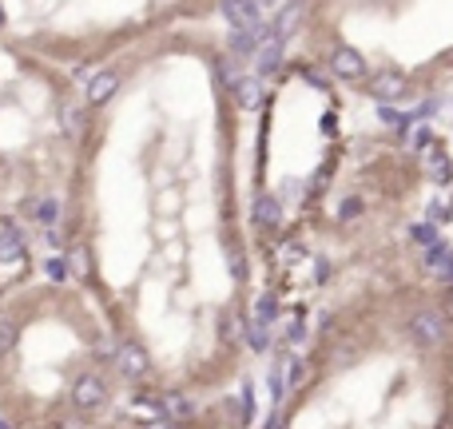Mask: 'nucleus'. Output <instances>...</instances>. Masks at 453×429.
Segmentation results:
<instances>
[{
  "instance_id": "473e14b6",
  "label": "nucleus",
  "mask_w": 453,
  "mask_h": 429,
  "mask_svg": "<svg viewBox=\"0 0 453 429\" xmlns=\"http://www.w3.org/2000/svg\"><path fill=\"white\" fill-rule=\"evenodd\" d=\"M0 429H12V426H8V421H4V417H0Z\"/></svg>"
},
{
  "instance_id": "6e6552de",
  "label": "nucleus",
  "mask_w": 453,
  "mask_h": 429,
  "mask_svg": "<svg viewBox=\"0 0 453 429\" xmlns=\"http://www.w3.org/2000/svg\"><path fill=\"white\" fill-rule=\"evenodd\" d=\"M425 167H430V179H434L437 187H450L453 183V163L441 147H430V151H425Z\"/></svg>"
},
{
  "instance_id": "6ab92c4d",
  "label": "nucleus",
  "mask_w": 453,
  "mask_h": 429,
  "mask_svg": "<svg viewBox=\"0 0 453 429\" xmlns=\"http://www.w3.org/2000/svg\"><path fill=\"white\" fill-rule=\"evenodd\" d=\"M68 258H44V274H48L52 283H68Z\"/></svg>"
},
{
  "instance_id": "5701e85b",
  "label": "nucleus",
  "mask_w": 453,
  "mask_h": 429,
  "mask_svg": "<svg viewBox=\"0 0 453 429\" xmlns=\"http://www.w3.org/2000/svg\"><path fill=\"white\" fill-rule=\"evenodd\" d=\"M414 238H418L421 247H430V242H437V231L430 222H421V227H414Z\"/></svg>"
},
{
  "instance_id": "bb28decb",
  "label": "nucleus",
  "mask_w": 453,
  "mask_h": 429,
  "mask_svg": "<svg viewBox=\"0 0 453 429\" xmlns=\"http://www.w3.org/2000/svg\"><path fill=\"white\" fill-rule=\"evenodd\" d=\"M267 385H271V397H282V378H278V374H271V378H267Z\"/></svg>"
},
{
  "instance_id": "a211bd4d",
  "label": "nucleus",
  "mask_w": 453,
  "mask_h": 429,
  "mask_svg": "<svg viewBox=\"0 0 453 429\" xmlns=\"http://www.w3.org/2000/svg\"><path fill=\"white\" fill-rule=\"evenodd\" d=\"M298 16H302V8H298V4H291V8H287V12L278 16L275 40H287V36H291V32H294V24H298Z\"/></svg>"
},
{
  "instance_id": "cd10ccee",
  "label": "nucleus",
  "mask_w": 453,
  "mask_h": 429,
  "mask_svg": "<svg viewBox=\"0 0 453 429\" xmlns=\"http://www.w3.org/2000/svg\"><path fill=\"white\" fill-rule=\"evenodd\" d=\"M358 215V199H346V203H342V219H354Z\"/></svg>"
},
{
  "instance_id": "f03ea898",
  "label": "nucleus",
  "mask_w": 453,
  "mask_h": 429,
  "mask_svg": "<svg viewBox=\"0 0 453 429\" xmlns=\"http://www.w3.org/2000/svg\"><path fill=\"white\" fill-rule=\"evenodd\" d=\"M104 397H108V390H104V381H99L96 374H80L76 385H72V401H76V410H99Z\"/></svg>"
},
{
  "instance_id": "9d476101",
  "label": "nucleus",
  "mask_w": 453,
  "mask_h": 429,
  "mask_svg": "<svg viewBox=\"0 0 453 429\" xmlns=\"http://www.w3.org/2000/svg\"><path fill=\"white\" fill-rule=\"evenodd\" d=\"M119 88V76L115 72H99V76L88 79V104H108Z\"/></svg>"
},
{
  "instance_id": "c85d7f7f",
  "label": "nucleus",
  "mask_w": 453,
  "mask_h": 429,
  "mask_svg": "<svg viewBox=\"0 0 453 429\" xmlns=\"http://www.w3.org/2000/svg\"><path fill=\"white\" fill-rule=\"evenodd\" d=\"M298 338H302V322H291L287 326V342H298Z\"/></svg>"
},
{
  "instance_id": "412c9836",
  "label": "nucleus",
  "mask_w": 453,
  "mask_h": 429,
  "mask_svg": "<svg viewBox=\"0 0 453 429\" xmlns=\"http://www.w3.org/2000/svg\"><path fill=\"white\" fill-rule=\"evenodd\" d=\"M409 120H414V115H402V111H394V108H382V124L386 127H398V131H402V127H409Z\"/></svg>"
},
{
  "instance_id": "393cba45",
  "label": "nucleus",
  "mask_w": 453,
  "mask_h": 429,
  "mask_svg": "<svg viewBox=\"0 0 453 429\" xmlns=\"http://www.w3.org/2000/svg\"><path fill=\"white\" fill-rule=\"evenodd\" d=\"M239 421H243V426L251 421V385L243 390V401H239Z\"/></svg>"
},
{
  "instance_id": "72a5a7b5",
  "label": "nucleus",
  "mask_w": 453,
  "mask_h": 429,
  "mask_svg": "<svg viewBox=\"0 0 453 429\" xmlns=\"http://www.w3.org/2000/svg\"><path fill=\"white\" fill-rule=\"evenodd\" d=\"M0 24H4V8H0Z\"/></svg>"
},
{
  "instance_id": "b1692460",
  "label": "nucleus",
  "mask_w": 453,
  "mask_h": 429,
  "mask_svg": "<svg viewBox=\"0 0 453 429\" xmlns=\"http://www.w3.org/2000/svg\"><path fill=\"white\" fill-rule=\"evenodd\" d=\"M251 346L267 350V326H251Z\"/></svg>"
},
{
  "instance_id": "ddd939ff",
  "label": "nucleus",
  "mask_w": 453,
  "mask_h": 429,
  "mask_svg": "<svg viewBox=\"0 0 453 429\" xmlns=\"http://www.w3.org/2000/svg\"><path fill=\"white\" fill-rule=\"evenodd\" d=\"M160 410L171 417V421H183V417H191L195 406H191V397H183V394H163L160 397Z\"/></svg>"
},
{
  "instance_id": "2f4dec72",
  "label": "nucleus",
  "mask_w": 453,
  "mask_h": 429,
  "mask_svg": "<svg viewBox=\"0 0 453 429\" xmlns=\"http://www.w3.org/2000/svg\"><path fill=\"white\" fill-rule=\"evenodd\" d=\"M219 79H223V84H231V64H226V60L219 64Z\"/></svg>"
},
{
  "instance_id": "20e7f679",
  "label": "nucleus",
  "mask_w": 453,
  "mask_h": 429,
  "mask_svg": "<svg viewBox=\"0 0 453 429\" xmlns=\"http://www.w3.org/2000/svg\"><path fill=\"white\" fill-rule=\"evenodd\" d=\"M425 270L437 283H453V251L445 242H430L425 247Z\"/></svg>"
},
{
  "instance_id": "f257e3e1",
  "label": "nucleus",
  "mask_w": 453,
  "mask_h": 429,
  "mask_svg": "<svg viewBox=\"0 0 453 429\" xmlns=\"http://www.w3.org/2000/svg\"><path fill=\"white\" fill-rule=\"evenodd\" d=\"M409 334H414V342H421V346H437V342H445V318L437 314V310H418L414 322H409Z\"/></svg>"
},
{
  "instance_id": "dca6fc26",
  "label": "nucleus",
  "mask_w": 453,
  "mask_h": 429,
  "mask_svg": "<svg viewBox=\"0 0 453 429\" xmlns=\"http://www.w3.org/2000/svg\"><path fill=\"white\" fill-rule=\"evenodd\" d=\"M231 88H235V99H239V108H247V111L259 108L262 92H259V84H255V79H235Z\"/></svg>"
},
{
  "instance_id": "aec40b11",
  "label": "nucleus",
  "mask_w": 453,
  "mask_h": 429,
  "mask_svg": "<svg viewBox=\"0 0 453 429\" xmlns=\"http://www.w3.org/2000/svg\"><path fill=\"white\" fill-rule=\"evenodd\" d=\"M64 131L72 135V140L84 131V111L80 108H64Z\"/></svg>"
},
{
  "instance_id": "9b49d317",
  "label": "nucleus",
  "mask_w": 453,
  "mask_h": 429,
  "mask_svg": "<svg viewBox=\"0 0 453 429\" xmlns=\"http://www.w3.org/2000/svg\"><path fill=\"white\" fill-rule=\"evenodd\" d=\"M267 36V24H255V28H239V32H231V52L235 56H247V52H255L259 48V40Z\"/></svg>"
},
{
  "instance_id": "f3484780",
  "label": "nucleus",
  "mask_w": 453,
  "mask_h": 429,
  "mask_svg": "<svg viewBox=\"0 0 453 429\" xmlns=\"http://www.w3.org/2000/svg\"><path fill=\"white\" fill-rule=\"evenodd\" d=\"M275 318H278V302H275V294H262L259 306H255V326H271Z\"/></svg>"
},
{
  "instance_id": "7ed1b4c3",
  "label": "nucleus",
  "mask_w": 453,
  "mask_h": 429,
  "mask_svg": "<svg viewBox=\"0 0 453 429\" xmlns=\"http://www.w3.org/2000/svg\"><path fill=\"white\" fill-rule=\"evenodd\" d=\"M115 370L124 374V378H144L147 374V354L144 346H135V342H124V346L115 350Z\"/></svg>"
},
{
  "instance_id": "0eeeda50",
  "label": "nucleus",
  "mask_w": 453,
  "mask_h": 429,
  "mask_svg": "<svg viewBox=\"0 0 453 429\" xmlns=\"http://www.w3.org/2000/svg\"><path fill=\"white\" fill-rule=\"evenodd\" d=\"M24 211H28V219L40 222L44 231L60 222V199H52V195H44V199H32V203L24 207Z\"/></svg>"
},
{
  "instance_id": "c756f323",
  "label": "nucleus",
  "mask_w": 453,
  "mask_h": 429,
  "mask_svg": "<svg viewBox=\"0 0 453 429\" xmlns=\"http://www.w3.org/2000/svg\"><path fill=\"white\" fill-rule=\"evenodd\" d=\"M430 219H434V222H445L450 215H445V207H441V203H434V207H430Z\"/></svg>"
},
{
  "instance_id": "4be33fe9",
  "label": "nucleus",
  "mask_w": 453,
  "mask_h": 429,
  "mask_svg": "<svg viewBox=\"0 0 453 429\" xmlns=\"http://www.w3.org/2000/svg\"><path fill=\"white\" fill-rule=\"evenodd\" d=\"M12 342H17V326L12 322H0V354L12 350Z\"/></svg>"
},
{
  "instance_id": "7c9ffc66",
  "label": "nucleus",
  "mask_w": 453,
  "mask_h": 429,
  "mask_svg": "<svg viewBox=\"0 0 453 429\" xmlns=\"http://www.w3.org/2000/svg\"><path fill=\"white\" fill-rule=\"evenodd\" d=\"M147 429H179V421H147Z\"/></svg>"
},
{
  "instance_id": "4468645a",
  "label": "nucleus",
  "mask_w": 453,
  "mask_h": 429,
  "mask_svg": "<svg viewBox=\"0 0 453 429\" xmlns=\"http://www.w3.org/2000/svg\"><path fill=\"white\" fill-rule=\"evenodd\" d=\"M255 64H259V76H271L278 64H282V40H275V36H271V40L259 48V60H255Z\"/></svg>"
},
{
  "instance_id": "39448f33",
  "label": "nucleus",
  "mask_w": 453,
  "mask_h": 429,
  "mask_svg": "<svg viewBox=\"0 0 453 429\" xmlns=\"http://www.w3.org/2000/svg\"><path fill=\"white\" fill-rule=\"evenodd\" d=\"M223 16L235 32L255 28V24H259V4H255V0H223Z\"/></svg>"
},
{
  "instance_id": "1a4fd4ad",
  "label": "nucleus",
  "mask_w": 453,
  "mask_h": 429,
  "mask_svg": "<svg viewBox=\"0 0 453 429\" xmlns=\"http://www.w3.org/2000/svg\"><path fill=\"white\" fill-rule=\"evenodd\" d=\"M402 92H405V79L398 76V72H382V76L370 79V95L382 99V104H386V99H398Z\"/></svg>"
},
{
  "instance_id": "2eb2a0df",
  "label": "nucleus",
  "mask_w": 453,
  "mask_h": 429,
  "mask_svg": "<svg viewBox=\"0 0 453 429\" xmlns=\"http://www.w3.org/2000/svg\"><path fill=\"white\" fill-rule=\"evenodd\" d=\"M278 219H282V207H278V199H271V195H259V199H255V222H259V227H278Z\"/></svg>"
},
{
  "instance_id": "f8f14e48",
  "label": "nucleus",
  "mask_w": 453,
  "mask_h": 429,
  "mask_svg": "<svg viewBox=\"0 0 453 429\" xmlns=\"http://www.w3.org/2000/svg\"><path fill=\"white\" fill-rule=\"evenodd\" d=\"M24 258V238L12 227H0V263H20Z\"/></svg>"
},
{
  "instance_id": "f704fd0d",
  "label": "nucleus",
  "mask_w": 453,
  "mask_h": 429,
  "mask_svg": "<svg viewBox=\"0 0 453 429\" xmlns=\"http://www.w3.org/2000/svg\"><path fill=\"white\" fill-rule=\"evenodd\" d=\"M255 4H267V0H255Z\"/></svg>"
},
{
  "instance_id": "a878e982",
  "label": "nucleus",
  "mask_w": 453,
  "mask_h": 429,
  "mask_svg": "<svg viewBox=\"0 0 453 429\" xmlns=\"http://www.w3.org/2000/svg\"><path fill=\"white\" fill-rule=\"evenodd\" d=\"M302 374H307V370H302V362H291V365H287V381H291V385H298V381H302Z\"/></svg>"
},
{
  "instance_id": "423d86ee",
  "label": "nucleus",
  "mask_w": 453,
  "mask_h": 429,
  "mask_svg": "<svg viewBox=\"0 0 453 429\" xmlns=\"http://www.w3.org/2000/svg\"><path fill=\"white\" fill-rule=\"evenodd\" d=\"M330 68H334V76H342V79H362L366 76V56H358L354 48H334Z\"/></svg>"
}]
</instances>
